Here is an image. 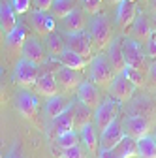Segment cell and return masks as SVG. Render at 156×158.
I'll return each instance as SVG.
<instances>
[{
  "label": "cell",
  "mask_w": 156,
  "mask_h": 158,
  "mask_svg": "<svg viewBox=\"0 0 156 158\" xmlns=\"http://www.w3.org/2000/svg\"><path fill=\"white\" fill-rule=\"evenodd\" d=\"M115 77V70L105 55H96L90 60V79L94 85L107 89Z\"/></svg>",
  "instance_id": "obj_3"
},
{
  "label": "cell",
  "mask_w": 156,
  "mask_h": 158,
  "mask_svg": "<svg viewBox=\"0 0 156 158\" xmlns=\"http://www.w3.org/2000/svg\"><path fill=\"white\" fill-rule=\"evenodd\" d=\"M66 42V49L81 55L85 58H92V40L88 34H85L83 30L81 32H73V34H68L64 38Z\"/></svg>",
  "instance_id": "obj_7"
},
{
  "label": "cell",
  "mask_w": 156,
  "mask_h": 158,
  "mask_svg": "<svg viewBox=\"0 0 156 158\" xmlns=\"http://www.w3.org/2000/svg\"><path fill=\"white\" fill-rule=\"evenodd\" d=\"M60 158H87L83 147L77 143L73 147H68V149H60Z\"/></svg>",
  "instance_id": "obj_33"
},
{
  "label": "cell",
  "mask_w": 156,
  "mask_h": 158,
  "mask_svg": "<svg viewBox=\"0 0 156 158\" xmlns=\"http://www.w3.org/2000/svg\"><path fill=\"white\" fill-rule=\"evenodd\" d=\"M130 2H135V0H130Z\"/></svg>",
  "instance_id": "obj_46"
},
{
  "label": "cell",
  "mask_w": 156,
  "mask_h": 158,
  "mask_svg": "<svg viewBox=\"0 0 156 158\" xmlns=\"http://www.w3.org/2000/svg\"><path fill=\"white\" fill-rule=\"evenodd\" d=\"M149 23H150V28H152V32H156V13H152V17L149 19Z\"/></svg>",
  "instance_id": "obj_40"
},
{
  "label": "cell",
  "mask_w": 156,
  "mask_h": 158,
  "mask_svg": "<svg viewBox=\"0 0 156 158\" xmlns=\"http://www.w3.org/2000/svg\"><path fill=\"white\" fill-rule=\"evenodd\" d=\"M130 81L135 85V87H141V85H145V81H147V73L145 72H139V70H135V68H128L126 66V70L122 72Z\"/></svg>",
  "instance_id": "obj_32"
},
{
  "label": "cell",
  "mask_w": 156,
  "mask_h": 158,
  "mask_svg": "<svg viewBox=\"0 0 156 158\" xmlns=\"http://www.w3.org/2000/svg\"><path fill=\"white\" fill-rule=\"evenodd\" d=\"M102 4H104V0H83V10L88 15H96V13H100Z\"/></svg>",
  "instance_id": "obj_34"
},
{
  "label": "cell",
  "mask_w": 156,
  "mask_h": 158,
  "mask_svg": "<svg viewBox=\"0 0 156 158\" xmlns=\"http://www.w3.org/2000/svg\"><path fill=\"white\" fill-rule=\"evenodd\" d=\"M152 139H154V143H156V135H154V137H152Z\"/></svg>",
  "instance_id": "obj_45"
},
{
  "label": "cell",
  "mask_w": 156,
  "mask_h": 158,
  "mask_svg": "<svg viewBox=\"0 0 156 158\" xmlns=\"http://www.w3.org/2000/svg\"><path fill=\"white\" fill-rule=\"evenodd\" d=\"M122 55H124V62L128 68H135V70H139V72H145L149 70V58H147V53L141 49L139 42L138 40H122Z\"/></svg>",
  "instance_id": "obj_2"
},
{
  "label": "cell",
  "mask_w": 156,
  "mask_h": 158,
  "mask_svg": "<svg viewBox=\"0 0 156 158\" xmlns=\"http://www.w3.org/2000/svg\"><path fill=\"white\" fill-rule=\"evenodd\" d=\"M70 106H72V100L70 98H66V96H58V94H55V96H51V100L47 102V106H45V113H47V117L49 118H55V117H58L60 113H64L66 109H70Z\"/></svg>",
  "instance_id": "obj_24"
},
{
  "label": "cell",
  "mask_w": 156,
  "mask_h": 158,
  "mask_svg": "<svg viewBox=\"0 0 156 158\" xmlns=\"http://www.w3.org/2000/svg\"><path fill=\"white\" fill-rule=\"evenodd\" d=\"M133 90H135V85L130 81V79H128L124 73H115L113 81H111L109 87H107L109 96L113 98V100H117L119 104H121V102H128V100H132Z\"/></svg>",
  "instance_id": "obj_5"
},
{
  "label": "cell",
  "mask_w": 156,
  "mask_h": 158,
  "mask_svg": "<svg viewBox=\"0 0 156 158\" xmlns=\"http://www.w3.org/2000/svg\"><path fill=\"white\" fill-rule=\"evenodd\" d=\"M15 158H17V156H15Z\"/></svg>",
  "instance_id": "obj_48"
},
{
  "label": "cell",
  "mask_w": 156,
  "mask_h": 158,
  "mask_svg": "<svg viewBox=\"0 0 156 158\" xmlns=\"http://www.w3.org/2000/svg\"><path fill=\"white\" fill-rule=\"evenodd\" d=\"M4 40H6V36H4V32H2V27H0V45L4 44Z\"/></svg>",
  "instance_id": "obj_42"
},
{
  "label": "cell",
  "mask_w": 156,
  "mask_h": 158,
  "mask_svg": "<svg viewBox=\"0 0 156 158\" xmlns=\"http://www.w3.org/2000/svg\"><path fill=\"white\" fill-rule=\"evenodd\" d=\"M77 143H79V135H77L75 130L66 132V134H62V135L55 137V145H56L58 149H68V147H73V145H77Z\"/></svg>",
  "instance_id": "obj_31"
},
{
  "label": "cell",
  "mask_w": 156,
  "mask_h": 158,
  "mask_svg": "<svg viewBox=\"0 0 156 158\" xmlns=\"http://www.w3.org/2000/svg\"><path fill=\"white\" fill-rule=\"evenodd\" d=\"M117 25H119L122 30L130 28V25L133 23L135 15H138V8H135V2H130V0H121L117 4Z\"/></svg>",
  "instance_id": "obj_17"
},
{
  "label": "cell",
  "mask_w": 156,
  "mask_h": 158,
  "mask_svg": "<svg viewBox=\"0 0 156 158\" xmlns=\"http://www.w3.org/2000/svg\"><path fill=\"white\" fill-rule=\"evenodd\" d=\"M70 111H72V118H73V130L77 132V130H83L87 124H90L92 123V118H94V113H92V109L90 107H87L83 102H79V100H75V102H72V106H70Z\"/></svg>",
  "instance_id": "obj_16"
},
{
  "label": "cell",
  "mask_w": 156,
  "mask_h": 158,
  "mask_svg": "<svg viewBox=\"0 0 156 158\" xmlns=\"http://www.w3.org/2000/svg\"><path fill=\"white\" fill-rule=\"evenodd\" d=\"M11 6H13L17 15H21V13H27L30 10V0H11Z\"/></svg>",
  "instance_id": "obj_35"
},
{
  "label": "cell",
  "mask_w": 156,
  "mask_h": 158,
  "mask_svg": "<svg viewBox=\"0 0 156 158\" xmlns=\"http://www.w3.org/2000/svg\"><path fill=\"white\" fill-rule=\"evenodd\" d=\"M0 100H2V85H0Z\"/></svg>",
  "instance_id": "obj_44"
},
{
  "label": "cell",
  "mask_w": 156,
  "mask_h": 158,
  "mask_svg": "<svg viewBox=\"0 0 156 158\" xmlns=\"http://www.w3.org/2000/svg\"><path fill=\"white\" fill-rule=\"evenodd\" d=\"M77 100L83 102L87 107H90L94 111L102 102L98 87H96L94 83H90V81H81V85L77 87Z\"/></svg>",
  "instance_id": "obj_14"
},
{
  "label": "cell",
  "mask_w": 156,
  "mask_h": 158,
  "mask_svg": "<svg viewBox=\"0 0 156 158\" xmlns=\"http://www.w3.org/2000/svg\"><path fill=\"white\" fill-rule=\"evenodd\" d=\"M117 115H119V102L117 100H105L100 102V106L94 109V126L98 128V132L105 130V126H109Z\"/></svg>",
  "instance_id": "obj_6"
},
{
  "label": "cell",
  "mask_w": 156,
  "mask_h": 158,
  "mask_svg": "<svg viewBox=\"0 0 156 158\" xmlns=\"http://www.w3.org/2000/svg\"><path fill=\"white\" fill-rule=\"evenodd\" d=\"M88 25V17H87V11L81 10V8H75L72 10L64 19H62V28L66 34H73V32H81L85 30Z\"/></svg>",
  "instance_id": "obj_12"
},
{
  "label": "cell",
  "mask_w": 156,
  "mask_h": 158,
  "mask_svg": "<svg viewBox=\"0 0 156 158\" xmlns=\"http://www.w3.org/2000/svg\"><path fill=\"white\" fill-rule=\"evenodd\" d=\"M77 8V0H53L51 4V15L56 19H64L72 10Z\"/></svg>",
  "instance_id": "obj_29"
},
{
  "label": "cell",
  "mask_w": 156,
  "mask_h": 158,
  "mask_svg": "<svg viewBox=\"0 0 156 158\" xmlns=\"http://www.w3.org/2000/svg\"><path fill=\"white\" fill-rule=\"evenodd\" d=\"M32 4H34V10L49 11V10H51V4H53V0H32Z\"/></svg>",
  "instance_id": "obj_38"
},
{
  "label": "cell",
  "mask_w": 156,
  "mask_h": 158,
  "mask_svg": "<svg viewBox=\"0 0 156 158\" xmlns=\"http://www.w3.org/2000/svg\"><path fill=\"white\" fill-rule=\"evenodd\" d=\"M145 2H149V0H145Z\"/></svg>",
  "instance_id": "obj_47"
},
{
  "label": "cell",
  "mask_w": 156,
  "mask_h": 158,
  "mask_svg": "<svg viewBox=\"0 0 156 158\" xmlns=\"http://www.w3.org/2000/svg\"><path fill=\"white\" fill-rule=\"evenodd\" d=\"M147 81H149V87L156 90V60L149 64V70H147Z\"/></svg>",
  "instance_id": "obj_37"
},
{
  "label": "cell",
  "mask_w": 156,
  "mask_h": 158,
  "mask_svg": "<svg viewBox=\"0 0 156 158\" xmlns=\"http://www.w3.org/2000/svg\"><path fill=\"white\" fill-rule=\"evenodd\" d=\"M34 89H36V92L40 96H45V98H51V96L58 94V85H56L55 73L43 70V73L38 75V81H36Z\"/></svg>",
  "instance_id": "obj_18"
},
{
  "label": "cell",
  "mask_w": 156,
  "mask_h": 158,
  "mask_svg": "<svg viewBox=\"0 0 156 158\" xmlns=\"http://www.w3.org/2000/svg\"><path fill=\"white\" fill-rule=\"evenodd\" d=\"M30 21L32 27L36 28V32L40 36H47L51 32H55L56 25H55V17L49 11H40V10H32L30 11Z\"/></svg>",
  "instance_id": "obj_15"
},
{
  "label": "cell",
  "mask_w": 156,
  "mask_h": 158,
  "mask_svg": "<svg viewBox=\"0 0 156 158\" xmlns=\"http://www.w3.org/2000/svg\"><path fill=\"white\" fill-rule=\"evenodd\" d=\"M147 4H149V10H150L152 13H156V0H149Z\"/></svg>",
  "instance_id": "obj_41"
},
{
  "label": "cell",
  "mask_w": 156,
  "mask_h": 158,
  "mask_svg": "<svg viewBox=\"0 0 156 158\" xmlns=\"http://www.w3.org/2000/svg\"><path fill=\"white\" fill-rule=\"evenodd\" d=\"M98 158H122V156H119L113 149H109V151H98Z\"/></svg>",
  "instance_id": "obj_39"
},
{
  "label": "cell",
  "mask_w": 156,
  "mask_h": 158,
  "mask_svg": "<svg viewBox=\"0 0 156 158\" xmlns=\"http://www.w3.org/2000/svg\"><path fill=\"white\" fill-rule=\"evenodd\" d=\"M55 79H56V85L60 87L62 90H77V87L81 85L83 77L79 75L77 70H72V68H66V66H60L56 72H55Z\"/></svg>",
  "instance_id": "obj_11"
},
{
  "label": "cell",
  "mask_w": 156,
  "mask_h": 158,
  "mask_svg": "<svg viewBox=\"0 0 156 158\" xmlns=\"http://www.w3.org/2000/svg\"><path fill=\"white\" fill-rule=\"evenodd\" d=\"M21 56L23 58H27V60H30V62H34V64H43L45 62V49H43V45H42V42L38 38H34V36H27L25 38V42H23V45H21Z\"/></svg>",
  "instance_id": "obj_8"
},
{
  "label": "cell",
  "mask_w": 156,
  "mask_h": 158,
  "mask_svg": "<svg viewBox=\"0 0 156 158\" xmlns=\"http://www.w3.org/2000/svg\"><path fill=\"white\" fill-rule=\"evenodd\" d=\"M58 60H60L62 66L72 68V70H77V72L90 64V58H85V56L77 55V53H73V51H70V49H64V53L60 55V58H58Z\"/></svg>",
  "instance_id": "obj_25"
},
{
  "label": "cell",
  "mask_w": 156,
  "mask_h": 158,
  "mask_svg": "<svg viewBox=\"0 0 156 158\" xmlns=\"http://www.w3.org/2000/svg\"><path fill=\"white\" fill-rule=\"evenodd\" d=\"M73 130V118H72V111L66 109L64 113H60L58 117L51 118V126H49V135L53 137H58L66 132H72Z\"/></svg>",
  "instance_id": "obj_19"
},
{
  "label": "cell",
  "mask_w": 156,
  "mask_h": 158,
  "mask_svg": "<svg viewBox=\"0 0 156 158\" xmlns=\"http://www.w3.org/2000/svg\"><path fill=\"white\" fill-rule=\"evenodd\" d=\"M25 38H27V30H25V27L21 25V23H17V27L6 36V45H8V49L10 51H21V45H23V42H25Z\"/></svg>",
  "instance_id": "obj_27"
},
{
  "label": "cell",
  "mask_w": 156,
  "mask_h": 158,
  "mask_svg": "<svg viewBox=\"0 0 156 158\" xmlns=\"http://www.w3.org/2000/svg\"><path fill=\"white\" fill-rule=\"evenodd\" d=\"M81 139H83V143L87 145V149L92 154H98V151H100V132L94 126V123L87 124L81 130Z\"/></svg>",
  "instance_id": "obj_23"
},
{
  "label": "cell",
  "mask_w": 156,
  "mask_h": 158,
  "mask_svg": "<svg viewBox=\"0 0 156 158\" xmlns=\"http://www.w3.org/2000/svg\"><path fill=\"white\" fill-rule=\"evenodd\" d=\"M145 53H147V56H150V58L156 60V38H154V34L145 42Z\"/></svg>",
  "instance_id": "obj_36"
},
{
  "label": "cell",
  "mask_w": 156,
  "mask_h": 158,
  "mask_svg": "<svg viewBox=\"0 0 156 158\" xmlns=\"http://www.w3.org/2000/svg\"><path fill=\"white\" fill-rule=\"evenodd\" d=\"M38 75H40V68L38 64L27 60V58H19L15 70H13V81L17 85H21L23 89H32L38 81Z\"/></svg>",
  "instance_id": "obj_4"
},
{
  "label": "cell",
  "mask_w": 156,
  "mask_h": 158,
  "mask_svg": "<svg viewBox=\"0 0 156 158\" xmlns=\"http://www.w3.org/2000/svg\"><path fill=\"white\" fill-rule=\"evenodd\" d=\"M17 13L13 10V6L6 0H0V27H2L4 36H8L15 27H17Z\"/></svg>",
  "instance_id": "obj_20"
},
{
  "label": "cell",
  "mask_w": 156,
  "mask_h": 158,
  "mask_svg": "<svg viewBox=\"0 0 156 158\" xmlns=\"http://www.w3.org/2000/svg\"><path fill=\"white\" fill-rule=\"evenodd\" d=\"M130 27H132V38L138 40V42H143V44L154 34L152 28H150V23H149L147 15H135L133 23Z\"/></svg>",
  "instance_id": "obj_22"
},
{
  "label": "cell",
  "mask_w": 156,
  "mask_h": 158,
  "mask_svg": "<svg viewBox=\"0 0 156 158\" xmlns=\"http://www.w3.org/2000/svg\"><path fill=\"white\" fill-rule=\"evenodd\" d=\"M45 38H47V53H49L53 58H60V55H62L64 49H66L64 38L58 34V32H51V34H47Z\"/></svg>",
  "instance_id": "obj_28"
},
{
  "label": "cell",
  "mask_w": 156,
  "mask_h": 158,
  "mask_svg": "<svg viewBox=\"0 0 156 158\" xmlns=\"http://www.w3.org/2000/svg\"><path fill=\"white\" fill-rule=\"evenodd\" d=\"M17 111L21 113L25 118H30V121H34L36 115H38V106H40V102H38V96L28 92V90H23L19 92L17 96Z\"/></svg>",
  "instance_id": "obj_13"
},
{
  "label": "cell",
  "mask_w": 156,
  "mask_h": 158,
  "mask_svg": "<svg viewBox=\"0 0 156 158\" xmlns=\"http://www.w3.org/2000/svg\"><path fill=\"white\" fill-rule=\"evenodd\" d=\"M124 135H126V134H124L122 124L119 123V118H115L109 126H105V130L100 132V151H109V149H113Z\"/></svg>",
  "instance_id": "obj_10"
},
{
  "label": "cell",
  "mask_w": 156,
  "mask_h": 158,
  "mask_svg": "<svg viewBox=\"0 0 156 158\" xmlns=\"http://www.w3.org/2000/svg\"><path fill=\"white\" fill-rule=\"evenodd\" d=\"M138 156L139 158H156V143L152 137L145 135L138 139Z\"/></svg>",
  "instance_id": "obj_30"
},
{
  "label": "cell",
  "mask_w": 156,
  "mask_h": 158,
  "mask_svg": "<svg viewBox=\"0 0 156 158\" xmlns=\"http://www.w3.org/2000/svg\"><path fill=\"white\" fill-rule=\"evenodd\" d=\"M113 151L122 158H135L138 156V139H133L130 135H124L122 139L113 147Z\"/></svg>",
  "instance_id": "obj_26"
},
{
  "label": "cell",
  "mask_w": 156,
  "mask_h": 158,
  "mask_svg": "<svg viewBox=\"0 0 156 158\" xmlns=\"http://www.w3.org/2000/svg\"><path fill=\"white\" fill-rule=\"evenodd\" d=\"M90 40H92V45H96L98 49H105L109 47L111 44V40H113V28H111V23H109V19L107 15H100V13H96L92 19H90Z\"/></svg>",
  "instance_id": "obj_1"
},
{
  "label": "cell",
  "mask_w": 156,
  "mask_h": 158,
  "mask_svg": "<svg viewBox=\"0 0 156 158\" xmlns=\"http://www.w3.org/2000/svg\"><path fill=\"white\" fill-rule=\"evenodd\" d=\"M107 2H109V4H119L121 0H107Z\"/></svg>",
  "instance_id": "obj_43"
},
{
  "label": "cell",
  "mask_w": 156,
  "mask_h": 158,
  "mask_svg": "<svg viewBox=\"0 0 156 158\" xmlns=\"http://www.w3.org/2000/svg\"><path fill=\"white\" fill-rule=\"evenodd\" d=\"M150 126H152L150 121H149L147 117H141V115H130L124 121V124H122L124 134L130 135V137H133V139H141V137L149 135Z\"/></svg>",
  "instance_id": "obj_9"
},
{
  "label": "cell",
  "mask_w": 156,
  "mask_h": 158,
  "mask_svg": "<svg viewBox=\"0 0 156 158\" xmlns=\"http://www.w3.org/2000/svg\"><path fill=\"white\" fill-rule=\"evenodd\" d=\"M109 62L115 70V73H122L126 70V62H124V55H122V40L117 38V40H111L109 44Z\"/></svg>",
  "instance_id": "obj_21"
}]
</instances>
